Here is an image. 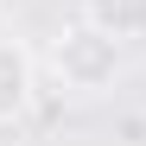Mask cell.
<instances>
[{
  "label": "cell",
  "mask_w": 146,
  "mask_h": 146,
  "mask_svg": "<svg viewBox=\"0 0 146 146\" xmlns=\"http://www.w3.org/2000/svg\"><path fill=\"white\" fill-rule=\"evenodd\" d=\"M51 70H57V83L70 95H108L114 76H121V38L102 32V26H89L76 13L57 32V44H51Z\"/></svg>",
  "instance_id": "1"
},
{
  "label": "cell",
  "mask_w": 146,
  "mask_h": 146,
  "mask_svg": "<svg viewBox=\"0 0 146 146\" xmlns=\"http://www.w3.org/2000/svg\"><path fill=\"white\" fill-rule=\"evenodd\" d=\"M26 102H32V64H26V51L13 44L7 19H0V127L26 114Z\"/></svg>",
  "instance_id": "2"
},
{
  "label": "cell",
  "mask_w": 146,
  "mask_h": 146,
  "mask_svg": "<svg viewBox=\"0 0 146 146\" xmlns=\"http://www.w3.org/2000/svg\"><path fill=\"white\" fill-rule=\"evenodd\" d=\"M76 13L89 19V26L114 32L121 44H127V38H146V0H76Z\"/></svg>",
  "instance_id": "3"
}]
</instances>
